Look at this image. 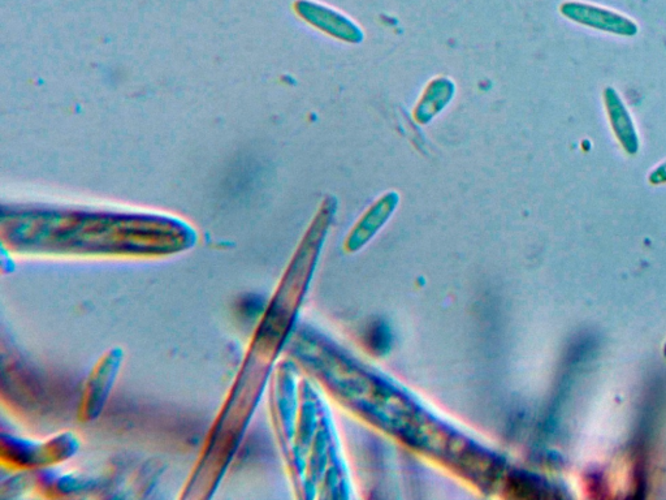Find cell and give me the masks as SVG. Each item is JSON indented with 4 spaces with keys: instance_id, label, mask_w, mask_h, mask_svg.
<instances>
[{
    "instance_id": "obj_1",
    "label": "cell",
    "mask_w": 666,
    "mask_h": 500,
    "mask_svg": "<svg viewBox=\"0 0 666 500\" xmlns=\"http://www.w3.org/2000/svg\"><path fill=\"white\" fill-rule=\"evenodd\" d=\"M562 14L569 17L575 23L587 25V27L601 30L618 36H635L638 27L625 16L614 14L604 8L587 6L582 3H566L561 8Z\"/></svg>"
},
{
    "instance_id": "obj_2",
    "label": "cell",
    "mask_w": 666,
    "mask_h": 500,
    "mask_svg": "<svg viewBox=\"0 0 666 500\" xmlns=\"http://www.w3.org/2000/svg\"><path fill=\"white\" fill-rule=\"evenodd\" d=\"M604 102L613 133L620 141L622 148L629 155L638 154L640 141L637 127H635L633 116L627 110L624 99L616 89L609 86L604 92Z\"/></svg>"
},
{
    "instance_id": "obj_3",
    "label": "cell",
    "mask_w": 666,
    "mask_h": 500,
    "mask_svg": "<svg viewBox=\"0 0 666 500\" xmlns=\"http://www.w3.org/2000/svg\"><path fill=\"white\" fill-rule=\"evenodd\" d=\"M453 94V86L445 80H438L428 86L425 97L415 111L418 122L426 123L448 103Z\"/></svg>"
},
{
    "instance_id": "obj_4",
    "label": "cell",
    "mask_w": 666,
    "mask_h": 500,
    "mask_svg": "<svg viewBox=\"0 0 666 500\" xmlns=\"http://www.w3.org/2000/svg\"><path fill=\"white\" fill-rule=\"evenodd\" d=\"M650 181L652 184H661L666 181V161L651 172Z\"/></svg>"
}]
</instances>
